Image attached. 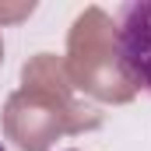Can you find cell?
<instances>
[{
  "instance_id": "2",
  "label": "cell",
  "mask_w": 151,
  "mask_h": 151,
  "mask_svg": "<svg viewBox=\"0 0 151 151\" xmlns=\"http://www.w3.org/2000/svg\"><path fill=\"white\" fill-rule=\"evenodd\" d=\"M0 151H4V144H0Z\"/></svg>"
},
{
  "instance_id": "1",
  "label": "cell",
  "mask_w": 151,
  "mask_h": 151,
  "mask_svg": "<svg viewBox=\"0 0 151 151\" xmlns=\"http://www.w3.org/2000/svg\"><path fill=\"white\" fill-rule=\"evenodd\" d=\"M116 67L151 95V0H130L116 11Z\"/></svg>"
}]
</instances>
